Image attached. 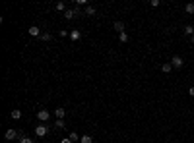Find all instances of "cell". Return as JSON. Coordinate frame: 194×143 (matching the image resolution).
<instances>
[{"mask_svg": "<svg viewBox=\"0 0 194 143\" xmlns=\"http://www.w3.org/2000/svg\"><path fill=\"white\" fill-rule=\"evenodd\" d=\"M37 118H39V122H49V118H50V112H49V110L47 108H41L39 110V112H37Z\"/></svg>", "mask_w": 194, "mask_h": 143, "instance_id": "cell-1", "label": "cell"}, {"mask_svg": "<svg viewBox=\"0 0 194 143\" xmlns=\"http://www.w3.org/2000/svg\"><path fill=\"white\" fill-rule=\"evenodd\" d=\"M171 66L179 70V68H183V66H184V60H183L181 56H179V54H175V56L171 58Z\"/></svg>", "mask_w": 194, "mask_h": 143, "instance_id": "cell-2", "label": "cell"}, {"mask_svg": "<svg viewBox=\"0 0 194 143\" xmlns=\"http://www.w3.org/2000/svg\"><path fill=\"white\" fill-rule=\"evenodd\" d=\"M47 133H49V128L45 126V124H39V126L35 128V135H37V137H45Z\"/></svg>", "mask_w": 194, "mask_h": 143, "instance_id": "cell-3", "label": "cell"}, {"mask_svg": "<svg viewBox=\"0 0 194 143\" xmlns=\"http://www.w3.org/2000/svg\"><path fill=\"white\" fill-rule=\"evenodd\" d=\"M16 137H20V132H16V130H8L6 133H4V139H8V141L16 139Z\"/></svg>", "mask_w": 194, "mask_h": 143, "instance_id": "cell-4", "label": "cell"}, {"mask_svg": "<svg viewBox=\"0 0 194 143\" xmlns=\"http://www.w3.org/2000/svg\"><path fill=\"white\" fill-rule=\"evenodd\" d=\"M27 33H29L31 37H41V29H39L37 25H31L29 29H27Z\"/></svg>", "mask_w": 194, "mask_h": 143, "instance_id": "cell-5", "label": "cell"}, {"mask_svg": "<svg viewBox=\"0 0 194 143\" xmlns=\"http://www.w3.org/2000/svg\"><path fill=\"white\" fill-rule=\"evenodd\" d=\"M54 116H57V120H64L66 110H64V108H54Z\"/></svg>", "mask_w": 194, "mask_h": 143, "instance_id": "cell-6", "label": "cell"}, {"mask_svg": "<svg viewBox=\"0 0 194 143\" xmlns=\"http://www.w3.org/2000/svg\"><path fill=\"white\" fill-rule=\"evenodd\" d=\"M64 17H66V20H74V17H76V12H74V8H68V10L64 12Z\"/></svg>", "mask_w": 194, "mask_h": 143, "instance_id": "cell-7", "label": "cell"}, {"mask_svg": "<svg viewBox=\"0 0 194 143\" xmlns=\"http://www.w3.org/2000/svg\"><path fill=\"white\" fill-rule=\"evenodd\" d=\"M70 39H72V41H80V39H82V33H80L78 29H74V31H70Z\"/></svg>", "mask_w": 194, "mask_h": 143, "instance_id": "cell-8", "label": "cell"}, {"mask_svg": "<svg viewBox=\"0 0 194 143\" xmlns=\"http://www.w3.org/2000/svg\"><path fill=\"white\" fill-rule=\"evenodd\" d=\"M184 12H186L188 16H194V2H188L186 6H184Z\"/></svg>", "mask_w": 194, "mask_h": 143, "instance_id": "cell-9", "label": "cell"}, {"mask_svg": "<svg viewBox=\"0 0 194 143\" xmlns=\"http://www.w3.org/2000/svg\"><path fill=\"white\" fill-rule=\"evenodd\" d=\"M183 33H184V35H188V37H192V35H194V27H192V25H184Z\"/></svg>", "mask_w": 194, "mask_h": 143, "instance_id": "cell-10", "label": "cell"}, {"mask_svg": "<svg viewBox=\"0 0 194 143\" xmlns=\"http://www.w3.org/2000/svg\"><path fill=\"white\" fill-rule=\"evenodd\" d=\"M115 29L118 31V35L124 33V23H122V21H115Z\"/></svg>", "mask_w": 194, "mask_h": 143, "instance_id": "cell-11", "label": "cell"}, {"mask_svg": "<svg viewBox=\"0 0 194 143\" xmlns=\"http://www.w3.org/2000/svg\"><path fill=\"white\" fill-rule=\"evenodd\" d=\"M21 118V110L20 108H14L12 110V120H20Z\"/></svg>", "mask_w": 194, "mask_h": 143, "instance_id": "cell-12", "label": "cell"}, {"mask_svg": "<svg viewBox=\"0 0 194 143\" xmlns=\"http://www.w3.org/2000/svg\"><path fill=\"white\" fill-rule=\"evenodd\" d=\"M54 8H57V12H66L68 10V8H66V4H64V2H57V6H54Z\"/></svg>", "mask_w": 194, "mask_h": 143, "instance_id": "cell-13", "label": "cell"}, {"mask_svg": "<svg viewBox=\"0 0 194 143\" xmlns=\"http://www.w3.org/2000/svg\"><path fill=\"white\" fill-rule=\"evenodd\" d=\"M171 70H173V66H171V62H165L163 66H161V72H165V73H171Z\"/></svg>", "mask_w": 194, "mask_h": 143, "instance_id": "cell-14", "label": "cell"}, {"mask_svg": "<svg viewBox=\"0 0 194 143\" xmlns=\"http://www.w3.org/2000/svg\"><path fill=\"white\" fill-rule=\"evenodd\" d=\"M84 14H86V16H95V8L93 6H86Z\"/></svg>", "mask_w": 194, "mask_h": 143, "instance_id": "cell-15", "label": "cell"}, {"mask_svg": "<svg viewBox=\"0 0 194 143\" xmlns=\"http://www.w3.org/2000/svg\"><path fill=\"white\" fill-rule=\"evenodd\" d=\"M68 137L72 139V143H76V141H80V139H82V135H78L76 132H70V135H68Z\"/></svg>", "mask_w": 194, "mask_h": 143, "instance_id": "cell-16", "label": "cell"}, {"mask_svg": "<svg viewBox=\"0 0 194 143\" xmlns=\"http://www.w3.org/2000/svg\"><path fill=\"white\" fill-rule=\"evenodd\" d=\"M20 143H33V139H29L27 135H24V133L20 132Z\"/></svg>", "mask_w": 194, "mask_h": 143, "instance_id": "cell-17", "label": "cell"}, {"mask_svg": "<svg viewBox=\"0 0 194 143\" xmlns=\"http://www.w3.org/2000/svg\"><path fill=\"white\" fill-rule=\"evenodd\" d=\"M80 143H93V137H91V135H82Z\"/></svg>", "mask_w": 194, "mask_h": 143, "instance_id": "cell-18", "label": "cell"}, {"mask_svg": "<svg viewBox=\"0 0 194 143\" xmlns=\"http://www.w3.org/2000/svg\"><path fill=\"white\" fill-rule=\"evenodd\" d=\"M118 41H121V43H128V35H126V31L118 35Z\"/></svg>", "mask_w": 194, "mask_h": 143, "instance_id": "cell-19", "label": "cell"}, {"mask_svg": "<svg viewBox=\"0 0 194 143\" xmlns=\"http://www.w3.org/2000/svg\"><path fill=\"white\" fill-rule=\"evenodd\" d=\"M50 39H53L50 33H41V41H50Z\"/></svg>", "mask_w": 194, "mask_h": 143, "instance_id": "cell-20", "label": "cell"}, {"mask_svg": "<svg viewBox=\"0 0 194 143\" xmlns=\"http://www.w3.org/2000/svg\"><path fill=\"white\" fill-rule=\"evenodd\" d=\"M54 126H57V128H60V130H62V128L66 126V124H64V120H57V124H54Z\"/></svg>", "mask_w": 194, "mask_h": 143, "instance_id": "cell-21", "label": "cell"}, {"mask_svg": "<svg viewBox=\"0 0 194 143\" xmlns=\"http://www.w3.org/2000/svg\"><path fill=\"white\" fill-rule=\"evenodd\" d=\"M74 12H76V17H80L82 14H84V12H82V8H80V6H76V8H74Z\"/></svg>", "mask_w": 194, "mask_h": 143, "instance_id": "cell-22", "label": "cell"}, {"mask_svg": "<svg viewBox=\"0 0 194 143\" xmlns=\"http://www.w3.org/2000/svg\"><path fill=\"white\" fill-rule=\"evenodd\" d=\"M86 4H87V0H76V6H86Z\"/></svg>", "mask_w": 194, "mask_h": 143, "instance_id": "cell-23", "label": "cell"}, {"mask_svg": "<svg viewBox=\"0 0 194 143\" xmlns=\"http://www.w3.org/2000/svg\"><path fill=\"white\" fill-rule=\"evenodd\" d=\"M58 35H60V37H70V33H68V31H58Z\"/></svg>", "mask_w": 194, "mask_h": 143, "instance_id": "cell-24", "label": "cell"}, {"mask_svg": "<svg viewBox=\"0 0 194 143\" xmlns=\"http://www.w3.org/2000/svg\"><path fill=\"white\" fill-rule=\"evenodd\" d=\"M159 6V0H151V8H157Z\"/></svg>", "mask_w": 194, "mask_h": 143, "instance_id": "cell-25", "label": "cell"}, {"mask_svg": "<svg viewBox=\"0 0 194 143\" xmlns=\"http://www.w3.org/2000/svg\"><path fill=\"white\" fill-rule=\"evenodd\" d=\"M60 143H72V139H70V137H64V139H62Z\"/></svg>", "mask_w": 194, "mask_h": 143, "instance_id": "cell-26", "label": "cell"}, {"mask_svg": "<svg viewBox=\"0 0 194 143\" xmlns=\"http://www.w3.org/2000/svg\"><path fill=\"white\" fill-rule=\"evenodd\" d=\"M188 95H190V97H194V87H190V89H188Z\"/></svg>", "mask_w": 194, "mask_h": 143, "instance_id": "cell-27", "label": "cell"}, {"mask_svg": "<svg viewBox=\"0 0 194 143\" xmlns=\"http://www.w3.org/2000/svg\"><path fill=\"white\" fill-rule=\"evenodd\" d=\"M190 41H192V43H194V35H192V37H190Z\"/></svg>", "mask_w": 194, "mask_h": 143, "instance_id": "cell-28", "label": "cell"}]
</instances>
